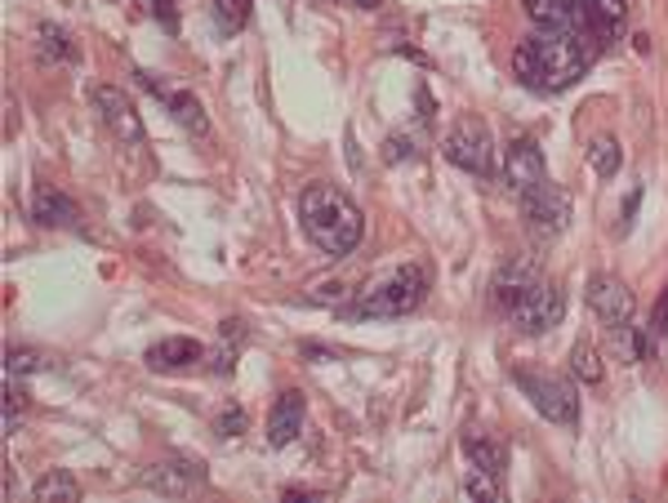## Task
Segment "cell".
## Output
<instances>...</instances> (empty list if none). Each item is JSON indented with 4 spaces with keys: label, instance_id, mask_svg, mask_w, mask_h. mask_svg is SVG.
Masks as SVG:
<instances>
[{
    "label": "cell",
    "instance_id": "cell-11",
    "mask_svg": "<svg viewBox=\"0 0 668 503\" xmlns=\"http://www.w3.org/2000/svg\"><path fill=\"white\" fill-rule=\"evenodd\" d=\"M139 80H143V86L165 103V107H170V116L183 125V130L188 134H196V139H205V134H210V120H205V107L196 103V94H188V90H175V86H165V80L160 76H152V72H134Z\"/></svg>",
    "mask_w": 668,
    "mask_h": 503
},
{
    "label": "cell",
    "instance_id": "cell-23",
    "mask_svg": "<svg viewBox=\"0 0 668 503\" xmlns=\"http://www.w3.org/2000/svg\"><path fill=\"white\" fill-rule=\"evenodd\" d=\"M619 160H624V152H619V143L611 134H602V139L589 143V170L598 179H615L619 175Z\"/></svg>",
    "mask_w": 668,
    "mask_h": 503
},
{
    "label": "cell",
    "instance_id": "cell-9",
    "mask_svg": "<svg viewBox=\"0 0 668 503\" xmlns=\"http://www.w3.org/2000/svg\"><path fill=\"white\" fill-rule=\"evenodd\" d=\"M544 281V268H539V259L535 255H513V259H504L494 268V276H490V295H494V304L499 308H513L522 295H530V289Z\"/></svg>",
    "mask_w": 668,
    "mask_h": 503
},
{
    "label": "cell",
    "instance_id": "cell-1",
    "mask_svg": "<svg viewBox=\"0 0 668 503\" xmlns=\"http://www.w3.org/2000/svg\"><path fill=\"white\" fill-rule=\"evenodd\" d=\"M589 63H593V46L570 36V31H544L539 27L535 36H526L522 46L513 50L517 80L526 90H539V94L570 90L575 80L589 72Z\"/></svg>",
    "mask_w": 668,
    "mask_h": 503
},
{
    "label": "cell",
    "instance_id": "cell-13",
    "mask_svg": "<svg viewBox=\"0 0 668 503\" xmlns=\"http://www.w3.org/2000/svg\"><path fill=\"white\" fill-rule=\"evenodd\" d=\"M147 490H156V494H188V490H196L201 481H205V468H196L192 459H160V464H147L143 468V477H139Z\"/></svg>",
    "mask_w": 668,
    "mask_h": 503
},
{
    "label": "cell",
    "instance_id": "cell-18",
    "mask_svg": "<svg viewBox=\"0 0 668 503\" xmlns=\"http://www.w3.org/2000/svg\"><path fill=\"white\" fill-rule=\"evenodd\" d=\"M205 352H201V344L196 339H165V344H152L147 348V370H156V374H165V370H188V365H196Z\"/></svg>",
    "mask_w": 668,
    "mask_h": 503
},
{
    "label": "cell",
    "instance_id": "cell-6",
    "mask_svg": "<svg viewBox=\"0 0 668 503\" xmlns=\"http://www.w3.org/2000/svg\"><path fill=\"white\" fill-rule=\"evenodd\" d=\"M522 219H526V232L535 241H557L566 232V223H570V196L562 188H553V183L535 188V192L522 196Z\"/></svg>",
    "mask_w": 668,
    "mask_h": 503
},
{
    "label": "cell",
    "instance_id": "cell-17",
    "mask_svg": "<svg viewBox=\"0 0 668 503\" xmlns=\"http://www.w3.org/2000/svg\"><path fill=\"white\" fill-rule=\"evenodd\" d=\"M31 219L40 228H76V201L63 196L59 188H36V196H31Z\"/></svg>",
    "mask_w": 668,
    "mask_h": 503
},
{
    "label": "cell",
    "instance_id": "cell-24",
    "mask_svg": "<svg viewBox=\"0 0 668 503\" xmlns=\"http://www.w3.org/2000/svg\"><path fill=\"white\" fill-rule=\"evenodd\" d=\"M249 10H255V0H215V18L223 31H241L249 23Z\"/></svg>",
    "mask_w": 668,
    "mask_h": 503
},
{
    "label": "cell",
    "instance_id": "cell-33",
    "mask_svg": "<svg viewBox=\"0 0 668 503\" xmlns=\"http://www.w3.org/2000/svg\"><path fill=\"white\" fill-rule=\"evenodd\" d=\"M638 205H642V188H633V196L624 201V223H619V232H629V223H633V215H638Z\"/></svg>",
    "mask_w": 668,
    "mask_h": 503
},
{
    "label": "cell",
    "instance_id": "cell-27",
    "mask_svg": "<svg viewBox=\"0 0 668 503\" xmlns=\"http://www.w3.org/2000/svg\"><path fill=\"white\" fill-rule=\"evenodd\" d=\"M23 405H27L23 379H5V433H10V437H14L18 424H23Z\"/></svg>",
    "mask_w": 668,
    "mask_h": 503
},
{
    "label": "cell",
    "instance_id": "cell-4",
    "mask_svg": "<svg viewBox=\"0 0 668 503\" xmlns=\"http://www.w3.org/2000/svg\"><path fill=\"white\" fill-rule=\"evenodd\" d=\"M513 379L549 424H562V428L579 424V392L570 379H562V374H535V370H513Z\"/></svg>",
    "mask_w": 668,
    "mask_h": 503
},
{
    "label": "cell",
    "instance_id": "cell-22",
    "mask_svg": "<svg viewBox=\"0 0 668 503\" xmlns=\"http://www.w3.org/2000/svg\"><path fill=\"white\" fill-rule=\"evenodd\" d=\"M36 46H40V54H46L50 63H76L72 36H67L63 27H54V23H40V27H36Z\"/></svg>",
    "mask_w": 668,
    "mask_h": 503
},
{
    "label": "cell",
    "instance_id": "cell-28",
    "mask_svg": "<svg viewBox=\"0 0 668 503\" xmlns=\"http://www.w3.org/2000/svg\"><path fill=\"white\" fill-rule=\"evenodd\" d=\"M464 494H468V499H481V503H494L504 490H499V477H490V473L473 468V473H468V481H464Z\"/></svg>",
    "mask_w": 668,
    "mask_h": 503
},
{
    "label": "cell",
    "instance_id": "cell-32",
    "mask_svg": "<svg viewBox=\"0 0 668 503\" xmlns=\"http://www.w3.org/2000/svg\"><path fill=\"white\" fill-rule=\"evenodd\" d=\"M651 334H668V285H664V295H659V304L651 312Z\"/></svg>",
    "mask_w": 668,
    "mask_h": 503
},
{
    "label": "cell",
    "instance_id": "cell-25",
    "mask_svg": "<svg viewBox=\"0 0 668 503\" xmlns=\"http://www.w3.org/2000/svg\"><path fill=\"white\" fill-rule=\"evenodd\" d=\"M50 361L31 352V348H10L5 352V379H23V374H36V370H46Z\"/></svg>",
    "mask_w": 668,
    "mask_h": 503
},
{
    "label": "cell",
    "instance_id": "cell-14",
    "mask_svg": "<svg viewBox=\"0 0 668 503\" xmlns=\"http://www.w3.org/2000/svg\"><path fill=\"white\" fill-rule=\"evenodd\" d=\"M624 14H629L624 0H583V40L593 50H606L624 31Z\"/></svg>",
    "mask_w": 668,
    "mask_h": 503
},
{
    "label": "cell",
    "instance_id": "cell-5",
    "mask_svg": "<svg viewBox=\"0 0 668 503\" xmlns=\"http://www.w3.org/2000/svg\"><path fill=\"white\" fill-rule=\"evenodd\" d=\"M441 152H446V160L454 165V170H468L477 179H486L494 170V139H490V130L477 116L454 120L446 143H441Z\"/></svg>",
    "mask_w": 668,
    "mask_h": 503
},
{
    "label": "cell",
    "instance_id": "cell-12",
    "mask_svg": "<svg viewBox=\"0 0 668 503\" xmlns=\"http://www.w3.org/2000/svg\"><path fill=\"white\" fill-rule=\"evenodd\" d=\"M589 308L598 312V321L615 325H629L633 321V289L624 285L619 276H593L589 281Z\"/></svg>",
    "mask_w": 668,
    "mask_h": 503
},
{
    "label": "cell",
    "instance_id": "cell-8",
    "mask_svg": "<svg viewBox=\"0 0 668 503\" xmlns=\"http://www.w3.org/2000/svg\"><path fill=\"white\" fill-rule=\"evenodd\" d=\"M90 107L99 112V120L120 139V143H143V120L130 103V94L116 90V86H94L90 90Z\"/></svg>",
    "mask_w": 668,
    "mask_h": 503
},
{
    "label": "cell",
    "instance_id": "cell-10",
    "mask_svg": "<svg viewBox=\"0 0 668 503\" xmlns=\"http://www.w3.org/2000/svg\"><path fill=\"white\" fill-rule=\"evenodd\" d=\"M504 183L526 196L535 188H544L549 183V170H544V152H539L535 139H513L509 152H504Z\"/></svg>",
    "mask_w": 668,
    "mask_h": 503
},
{
    "label": "cell",
    "instance_id": "cell-19",
    "mask_svg": "<svg viewBox=\"0 0 668 503\" xmlns=\"http://www.w3.org/2000/svg\"><path fill=\"white\" fill-rule=\"evenodd\" d=\"M464 454H468L473 468H481V473H490V477H499V473L509 468V446L494 441V437H481V433H468V437H464Z\"/></svg>",
    "mask_w": 668,
    "mask_h": 503
},
{
    "label": "cell",
    "instance_id": "cell-3",
    "mask_svg": "<svg viewBox=\"0 0 668 503\" xmlns=\"http://www.w3.org/2000/svg\"><path fill=\"white\" fill-rule=\"evenodd\" d=\"M428 299V272L420 263H401L393 268L384 281H370L365 289H357V299L339 308V317L348 321H384V317H406Z\"/></svg>",
    "mask_w": 668,
    "mask_h": 503
},
{
    "label": "cell",
    "instance_id": "cell-34",
    "mask_svg": "<svg viewBox=\"0 0 668 503\" xmlns=\"http://www.w3.org/2000/svg\"><path fill=\"white\" fill-rule=\"evenodd\" d=\"M334 5H357V10H380L384 0H334Z\"/></svg>",
    "mask_w": 668,
    "mask_h": 503
},
{
    "label": "cell",
    "instance_id": "cell-30",
    "mask_svg": "<svg viewBox=\"0 0 668 503\" xmlns=\"http://www.w3.org/2000/svg\"><path fill=\"white\" fill-rule=\"evenodd\" d=\"M420 152H424V147L414 143L410 134H393V139L384 143V160H393V165H397V160H414V156H420Z\"/></svg>",
    "mask_w": 668,
    "mask_h": 503
},
{
    "label": "cell",
    "instance_id": "cell-20",
    "mask_svg": "<svg viewBox=\"0 0 668 503\" xmlns=\"http://www.w3.org/2000/svg\"><path fill=\"white\" fill-rule=\"evenodd\" d=\"M31 499H36V503H76V499H80V486H76L72 473L54 468V473H46V477L31 486Z\"/></svg>",
    "mask_w": 668,
    "mask_h": 503
},
{
    "label": "cell",
    "instance_id": "cell-21",
    "mask_svg": "<svg viewBox=\"0 0 668 503\" xmlns=\"http://www.w3.org/2000/svg\"><path fill=\"white\" fill-rule=\"evenodd\" d=\"M570 374L579 384H589V388H598L602 379H606V365H602V352L589 344V339H579L575 348H570Z\"/></svg>",
    "mask_w": 668,
    "mask_h": 503
},
{
    "label": "cell",
    "instance_id": "cell-15",
    "mask_svg": "<svg viewBox=\"0 0 668 503\" xmlns=\"http://www.w3.org/2000/svg\"><path fill=\"white\" fill-rule=\"evenodd\" d=\"M304 414H308V405H304V392L299 388H290V392H281L277 397V405H272V414H268V446H290L299 433H304Z\"/></svg>",
    "mask_w": 668,
    "mask_h": 503
},
{
    "label": "cell",
    "instance_id": "cell-29",
    "mask_svg": "<svg viewBox=\"0 0 668 503\" xmlns=\"http://www.w3.org/2000/svg\"><path fill=\"white\" fill-rule=\"evenodd\" d=\"M139 5H143L165 31H170V36L179 31V10H175V0H139Z\"/></svg>",
    "mask_w": 668,
    "mask_h": 503
},
{
    "label": "cell",
    "instance_id": "cell-7",
    "mask_svg": "<svg viewBox=\"0 0 668 503\" xmlns=\"http://www.w3.org/2000/svg\"><path fill=\"white\" fill-rule=\"evenodd\" d=\"M566 317V299H562V289L549 285V281H539L530 295H522L513 308H509V321L517 334H544L553 325H562Z\"/></svg>",
    "mask_w": 668,
    "mask_h": 503
},
{
    "label": "cell",
    "instance_id": "cell-16",
    "mask_svg": "<svg viewBox=\"0 0 668 503\" xmlns=\"http://www.w3.org/2000/svg\"><path fill=\"white\" fill-rule=\"evenodd\" d=\"M522 5L544 31H570L583 40V0H522Z\"/></svg>",
    "mask_w": 668,
    "mask_h": 503
},
{
    "label": "cell",
    "instance_id": "cell-26",
    "mask_svg": "<svg viewBox=\"0 0 668 503\" xmlns=\"http://www.w3.org/2000/svg\"><path fill=\"white\" fill-rule=\"evenodd\" d=\"M611 334H615V344L624 348V357H629V361H646V357H651V344H646V334H642V330H633V325H615Z\"/></svg>",
    "mask_w": 668,
    "mask_h": 503
},
{
    "label": "cell",
    "instance_id": "cell-31",
    "mask_svg": "<svg viewBox=\"0 0 668 503\" xmlns=\"http://www.w3.org/2000/svg\"><path fill=\"white\" fill-rule=\"evenodd\" d=\"M215 428H219V437H241L245 433V410L241 405H223Z\"/></svg>",
    "mask_w": 668,
    "mask_h": 503
},
{
    "label": "cell",
    "instance_id": "cell-2",
    "mask_svg": "<svg viewBox=\"0 0 668 503\" xmlns=\"http://www.w3.org/2000/svg\"><path fill=\"white\" fill-rule=\"evenodd\" d=\"M299 219H304L308 241L330 259H348L352 249L361 245V232H365L361 205L348 192L330 188V183H312L299 196Z\"/></svg>",
    "mask_w": 668,
    "mask_h": 503
}]
</instances>
